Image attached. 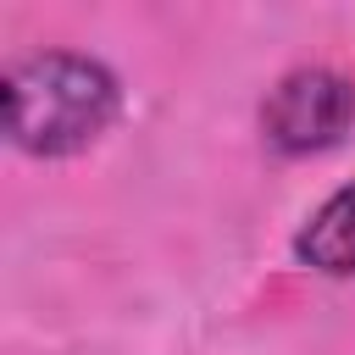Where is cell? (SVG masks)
<instances>
[{"instance_id": "6da1fadb", "label": "cell", "mask_w": 355, "mask_h": 355, "mask_svg": "<svg viewBox=\"0 0 355 355\" xmlns=\"http://www.w3.org/2000/svg\"><path fill=\"white\" fill-rule=\"evenodd\" d=\"M122 111V83L78 50H39L6 67V139L28 155H78Z\"/></svg>"}, {"instance_id": "7a4b0ae2", "label": "cell", "mask_w": 355, "mask_h": 355, "mask_svg": "<svg viewBox=\"0 0 355 355\" xmlns=\"http://www.w3.org/2000/svg\"><path fill=\"white\" fill-rule=\"evenodd\" d=\"M355 128V83L333 67H294L261 100V133L277 155H322Z\"/></svg>"}, {"instance_id": "3957f363", "label": "cell", "mask_w": 355, "mask_h": 355, "mask_svg": "<svg viewBox=\"0 0 355 355\" xmlns=\"http://www.w3.org/2000/svg\"><path fill=\"white\" fill-rule=\"evenodd\" d=\"M294 255L322 277H355V183L316 205V216L294 239Z\"/></svg>"}]
</instances>
